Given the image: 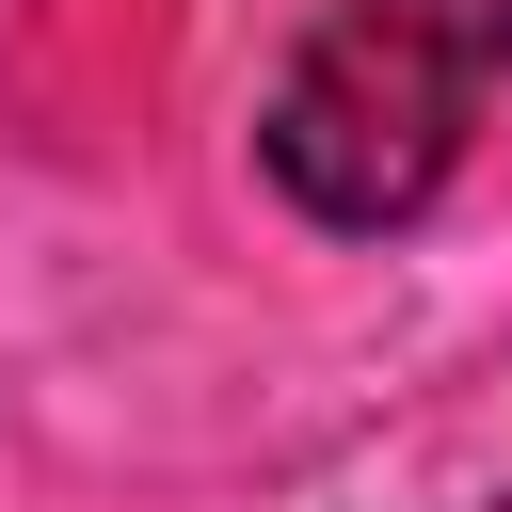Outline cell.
<instances>
[{
  "label": "cell",
  "instance_id": "cell-1",
  "mask_svg": "<svg viewBox=\"0 0 512 512\" xmlns=\"http://www.w3.org/2000/svg\"><path fill=\"white\" fill-rule=\"evenodd\" d=\"M496 80H512V0H320V32L256 112V160L304 224L400 240L464 176Z\"/></svg>",
  "mask_w": 512,
  "mask_h": 512
},
{
  "label": "cell",
  "instance_id": "cell-2",
  "mask_svg": "<svg viewBox=\"0 0 512 512\" xmlns=\"http://www.w3.org/2000/svg\"><path fill=\"white\" fill-rule=\"evenodd\" d=\"M480 512H512V496H480Z\"/></svg>",
  "mask_w": 512,
  "mask_h": 512
}]
</instances>
